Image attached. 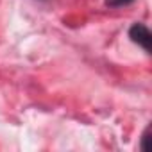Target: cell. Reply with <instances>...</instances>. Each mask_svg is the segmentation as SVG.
<instances>
[{
  "label": "cell",
  "mask_w": 152,
  "mask_h": 152,
  "mask_svg": "<svg viewBox=\"0 0 152 152\" xmlns=\"http://www.w3.org/2000/svg\"><path fill=\"white\" fill-rule=\"evenodd\" d=\"M148 140H150V125L143 131V134H141V140H140V148L141 150H148L150 147H148Z\"/></svg>",
  "instance_id": "cell-2"
},
{
  "label": "cell",
  "mask_w": 152,
  "mask_h": 152,
  "mask_svg": "<svg viewBox=\"0 0 152 152\" xmlns=\"http://www.w3.org/2000/svg\"><path fill=\"white\" fill-rule=\"evenodd\" d=\"M129 38L132 43L140 45L147 54H150V41H152V34L148 31L147 25L143 23H132L129 29Z\"/></svg>",
  "instance_id": "cell-1"
},
{
  "label": "cell",
  "mask_w": 152,
  "mask_h": 152,
  "mask_svg": "<svg viewBox=\"0 0 152 152\" xmlns=\"http://www.w3.org/2000/svg\"><path fill=\"white\" fill-rule=\"evenodd\" d=\"M134 0H106V6L109 7H124V6H129Z\"/></svg>",
  "instance_id": "cell-3"
}]
</instances>
